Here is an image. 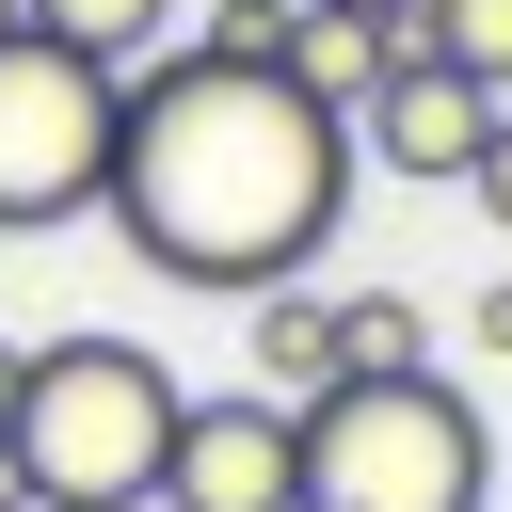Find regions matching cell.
I'll return each instance as SVG.
<instances>
[{"label": "cell", "mask_w": 512, "mask_h": 512, "mask_svg": "<svg viewBox=\"0 0 512 512\" xmlns=\"http://www.w3.org/2000/svg\"><path fill=\"white\" fill-rule=\"evenodd\" d=\"M368 160H352V112H320L288 64H240V48H160L128 64V112H112V192L96 224L160 272V288H288L320 272V240L352 224Z\"/></svg>", "instance_id": "6da1fadb"}, {"label": "cell", "mask_w": 512, "mask_h": 512, "mask_svg": "<svg viewBox=\"0 0 512 512\" xmlns=\"http://www.w3.org/2000/svg\"><path fill=\"white\" fill-rule=\"evenodd\" d=\"M0 512H32V496H16V448H0Z\"/></svg>", "instance_id": "2e32d148"}, {"label": "cell", "mask_w": 512, "mask_h": 512, "mask_svg": "<svg viewBox=\"0 0 512 512\" xmlns=\"http://www.w3.org/2000/svg\"><path fill=\"white\" fill-rule=\"evenodd\" d=\"M16 368H32V352H16V336H0V416H16Z\"/></svg>", "instance_id": "9a60e30c"}, {"label": "cell", "mask_w": 512, "mask_h": 512, "mask_svg": "<svg viewBox=\"0 0 512 512\" xmlns=\"http://www.w3.org/2000/svg\"><path fill=\"white\" fill-rule=\"evenodd\" d=\"M176 400H192V384H176L144 336H32L16 416H0L16 496H32V512H160Z\"/></svg>", "instance_id": "7a4b0ae2"}, {"label": "cell", "mask_w": 512, "mask_h": 512, "mask_svg": "<svg viewBox=\"0 0 512 512\" xmlns=\"http://www.w3.org/2000/svg\"><path fill=\"white\" fill-rule=\"evenodd\" d=\"M336 16H416V0H336Z\"/></svg>", "instance_id": "e0dca14e"}, {"label": "cell", "mask_w": 512, "mask_h": 512, "mask_svg": "<svg viewBox=\"0 0 512 512\" xmlns=\"http://www.w3.org/2000/svg\"><path fill=\"white\" fill-rule=\"evenodd\" d=\"M480 496H496V416L448 368L304 400V512H480Z\"/></svg>", "instance_id": "3957f363"}, {"label": "cell", "mask_w": 512, "mask_h": 512, "mask_svg": "<svg viewBox=\"0 0 512 512\" xmlns=\"http://www.w3.org/2000/svg\"><path fill=\"white\" fill-rule=\"evenodd\" d=\"M464 192H480V224L512 240V96H496V128H480V160H464Z\"/></svg>", "instance_id": "4fadbf2b"}, {"label": "cell", "mask_w": 512, "mask_h": 512, "mask_svg": "<svg viewBox=\"0 0 512 512\" xmlns=\"http://www.w3.org/2000/svg\"><path fill=\"white\" fill-rule=\"evenodd\" d=\"M400 48L464 64L480 96H512V0H416V16H400Z\"/></svg>", "instance_id": "8fae6325"}, {"label": "cell", "mask_w": 512, "mask_h": 512, "mask_svg": "<svg viewBox=\"0 0 512 512\" xmlns=\"http://www.w3.org/2000/svg\"><path fill=\"white\" fill-rule=\"evenodd\" d=\"M464 352H496V368H512V272H480V288H464Z\"/></svg>", "instance_id": "5bb4252c"}, {"label": "cell", "mask_w": 512, "mask_h": 512, "mask_svg": "<svg viewBox=\"0 0 512 512\" xmlns=\"http://www.w3.org/2000/svg\"><path fill=\"white\" fill-rule=\"evenodd\" d=\"M160 512H304V400H272V384H240V400H176Z\"/></svg>", "instance_id": "5b68a950"}, {"label": "cell", "mask_w": 512, "mask_h": 512, "mask_svg": "<svg viewBox=\"0 0 512 512\" xmlns=\"http://www.w3.org/2000/svg\"><path fill=\"white\" fill-rule=\"evenodd\" d=\"M384 368H432L416 288H336V384H384Z\"/></svg>", "instance_id": "9c48e42d"}, {"label": "cell", "mask_w": 512, "mask_h": 512, "mask_svg": "<svg viewBox=\"0 0 512 512\" xmlns=\"http://www.w3.org/2000/svg\"><path fill=\"white\" fill-rule=\"evenodd\" d=\"M240 320H256V384H272V400H320V384H336V288L288 272V288H256Z\"/></svg>", "instance_id": "ba28073f"}, {"label": "cell", "mask_w": 512, "mask_h": 512, "mask_svg": "<svg viewBox=\"0 0 512 512\" xmlns=\"http://www.w3.org/2000/svg\"><path fill=\"white\" fill-rule=\"evenodd\" d=\"M112 112V64H80L64 32H0V240H48L112 192Z\"/></svg>", "instance_id": "277c9868"}, {"label": "cell", "mask_w": 512, "mask_h": 512, "mask_svg": "<svg viewBox=\"0 0 512 512\" xmlns=\"http://www.w3.org/2000/svg\"><path fill=\"white\" fill-rule=\"evenodd\" d=\"M288 16H304V0H208V32H192V48H240V64H272V48H288Z\"/></svg>", "instance_id": "7c38bea8"}, {"label": "cell", "mask_w": 512, "mask_h": 512, "mask_svg": "<svg viewBox=\"0 0 512 512\" xmlns=\"http://www.w3.org/2000/svg\"><path fill=\"white\" fill-rule=\"evenodd\" d=\"M0 32H32V0H0Z\"/></svg>", "instance_id": "ac0fdd59"}, {"label": "cell", "mask_w": 512, "mask_h": 512, "mask_svg": "<svg viewBox=\"0 0 512 512\" xmlns=\"http://www.w3.org/2000/svg\"><path fill=\"white\" fill-rule=\"evenodd\" d=\"M32 32H64L80 64H112V80H128V64H160V48H176V0H32Z\"/></svg>", "instance_id": "30bf717a"}, {"label": "cell", "mask_w": 512, "mask_h": 512, "mask_svg": "<svg viewBox=\"0 0 512 512\" xmlns=\"http://www.w3.org/2000/svg\"><path fill=\"white\" fill-rule=\"evenodd\" d=\"M272 64H288V80H304V96H320V112H368V80H384V64H400V16H336V0H304V16H288V48H272Z\"/></svg>", "instance_id": "52a82bcc"}, {"label": "cell", "mask_w": 512, "mask_h": 512, "mask_svg": "<svg viewBox=\"0 0 512 512\" xmlns=\"http://www.w3.org/2000/svg\"><path fill=\"white\" fill-rule=\"evenodd\" d=\"M480 128H496V96H480L464 64H432V48H400V64L368 80V112H352V160H368V176H416V192H464Z\"/></svg>", "instance_id": "8992f818"}]
</instances>
